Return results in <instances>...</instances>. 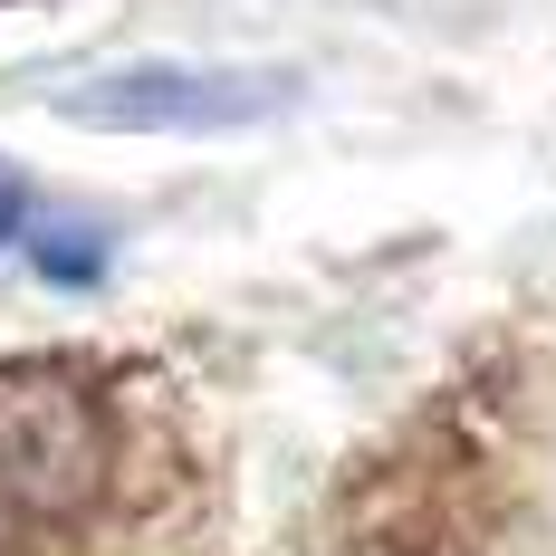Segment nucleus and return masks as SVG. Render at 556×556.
<instances>
[{
  "label": "nucleus",
  "mask_w": 556,
  "mask_h": 556,
  "mask_svg": "<svg viewBox=\"0 0 556 556\" xmlns=\"http://www.w3.org/2000/svg\"><path fill=\"white\" fill-rule=\"evenodd\" d=\"M115 480V413L77 365H0V556L77 538Z\"/></svg>",
  "instance_id": "obj_1"
},
{
  "label": "nucleus",
  "mask_w": 556,
  "mask_h": 556,
  "mask_svg": "<svg viewBox=\"0 0 556 556\" xmlns=\"http://www.w3.org/2000/svg\"><path fill=\"white\" fill-rule=\"evenodd\" d=\"M288 97V77H250V67H115L97 87H77L67 115L77 125H115V135H222L250 125Z\"/></svg>",
  "instance_id": "obj_2"
},
{
  "label": "nucleus",
  "mask_w": 556,
  "mask_h": 556,
  "mask_svg": "<svg viewBox=\"0 0 556 556\" xmlns=\"http://www.w3.org/2000/svg\"><path fill=\"white\" fill-rule=\"evenodd\" d=\"M20 250H29V269L58 278V288H97V278H106V230L49 222L39 202H29V222H20Z\"/></svg>",
  "instance_id": "obj_3"
}]
</instances>
